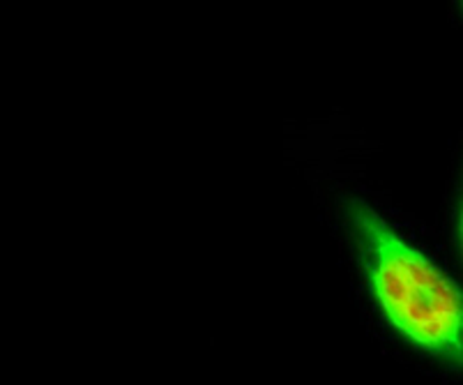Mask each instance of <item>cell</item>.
<instances>
[{
  "label": "cell",
  "instance_id": "6da1fadb",
  "mask_svg": "<svg viewBox=\"0 0 463 385\" xmlns=\"http://www.w3.org/2000/svg\"><path fill=\"white\" fill-rule=\"evenodd\" d=\"M339 224L378 314L403 342L449 371L461 370L463 300L452 279L364 198H336Z\"/></svg>",
  "mask_w": 463,
  "mask_h": 385
}]
</instances>
